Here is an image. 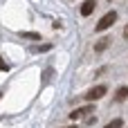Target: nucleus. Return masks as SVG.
Masks as SVG:
<instances>
[{"label":"nucleus","mask_w":128,"mask_h":128,"mask_svg":"<svg viewBox=\"0 0 128 128\" xmlns=\"http://www.w3.org/2000/svg\"><path fill=\"white\" fill-rule=\"evenodd\" d=\"M117 22V11H108V14H104L101 18H99V22H97V32H106L108 27H112Z\"/></svg>","instance_id":"obj_1"},{"label":"nucleus","mask_w":128,"mask_h":128,"mask_svg":"<svg viewBox=\"0 0 128 128\" xmlns=\"http://www.w3.org/2000/svg\"><path fill=\"white\" fill-rule=\"evenodd\" d=\"M106 92H108V86L99 83V86H94V88H90V90L86 92V101H97V99H104V97H106Z\"/></svg>","instance_id":"obj_2"},{"label":"nucleus","mask_w":128,"mask_h":128,"mask_svg":"<svg viewBox=\"0 0 128 128\" xmlns=\"http://www.w3.org/2000/svg\"><path fill=\"white\" fill-rule=\"evenodd\" d=\"M92 110H94V106H92V104H88V106H83V108H76V110H72V112H70V119H81V117L90 115Z\"/></svg>","instance_id":"obj_3"},{"label":"nucleus","mask_w":128,"mask_h":128,"mask_svg":"<svg viewBox=\"0 0 128 128\" xmlns=\"http://www.w3.org/2000/svg\"><path fill=\"white\" fill-rule=\"evenodd\" d=\"M94 7H97V0H86L81 4V16H90L94 11Z\"/></svg>","instance_id":"obj_4"},{"label":"nucleus","mask_w":128,"mask_h":128,"mask_svg":"<svg viewBox=\"0 0 128 128\" xmlns=\"http://www.w3.org/2000/svg\"><path fill=\"white\" fill-rule=\"evenodd\" d=\"M128 99V88L124 86V88H119L117 92H115V104H122V101H126Z\"/></svg>","instance_id":"obj_5"},{"label":"nucleus","mask_w":128,"mask_h":128,"mask_svg":"<svg viewBox=\"0 0 128 128\" xmlns=\"http://www.w3.org/2000/svg\"><path fill=\"white\" fill-rule=\"evenodd\" d=\"M108 45H110V38H108V36H104L101 40H97V45H94V52H104Z\"/></svg>","instance_id":"obj_6"},{"label":"nucleus","mask_w":128,"mask_h":128,"mask_svg":"<svg viewBox=\"0 0 128 128\" xmlns=\"http://www.w3.org/2000/svg\"><path fill=\"white\" fill-rule=\"evenodd\" d=\"M104 128H124V119H122V117H117V119H112L110 124H106Z\"/></svg>","instance_id":"obj_7"},{"label":"nucleus","mask_w":128,"mask_h":128,"mask_svg":"<svg viewBox=\"0 0 128 128\" xmlns=\"http://www.w3.org/2000/svg\"><path fill=\"white\" fill-rule=\"evenodd\" d=\"M50 50H52V45H50V43H47V45H38V47H32V52H34V54H40V52H50Z\"/></svg>","instance_id":"obj_8"},{"label":"nucleus","mask_w":128,"mask_h":128,"mask_svg":"<svg viewBox=\"0 0 128 128\" xmlns=\"http://www.w3.org/2000/svg\"><path fill=\"white\" fill-rule=\"evenodd\" d=\"M22 36H27V38H32V40H38V38H40L36 32H22Z\"/></svg>","instance_id":"obj_9"},{"label":"nucleus","mask_w":128,"mask_h":128,"mask_svg":"<svg viewBox=\"0 0 128 128\" xmlns=\"http://www.w3.org/2000/svg\"><path fill=\"white\" fill-rule=\"evenodd\" d=\"M7 70H9V65H7V63H4V58L0 56V72H7Z\"/></svg>","instance_id":"obj_10"},{"label":"nucleus","mask_w":128,"mask_h":128,"mask_svg":"<svg viewBox=\"0 0 128 128\" xmlns=\"http://www.w3.org/2000/svg\"><path fill=\"white\" fill-rule=\"evenodd\" d=\"M124 38H126V40H128V25H126V27H124Z\"/></svg>","instance_id":"obj_11"},{"label":"nucleus","mask_w":128,"mask_h":128,"mask_svg":"<svg viewBox=\"0 0 128 128\" xmlns=\"http://www.w3.org/2000/svg\"><path fill=\"white\" fill-rule=\"evenodd\" d=\"M65 128H79V126H65Z\"/></svg>","instance_id":"obj_12"},{"label":"nucleus","mask_w":128,"mask_h":128,"mask_svg":"<svg viewBox=\"0 0 128 128\" xmlns=\"http://www.w3.org/2000/svg\"><path fill=\"white\" fill-rule=\"evenodd\" d=\"M0 97H2V94H0Z\"/></svg>","instance_id":"obj_13"},{"label":"nucleus","mask_w":128,"mask_h":128,"mask_svg":"<svg viewBox=\"0 0 128 128\" xmlns=\"http://www.w3.org/2000/svg\"><path fill=\"white\" fill-rule=\"evenodd\" d=\"M110 2H112V0H110Z\"/></svg>","instance_id":"obj_14"}]
</instances>
